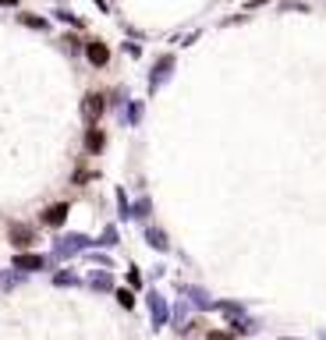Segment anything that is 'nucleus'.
I'll return each instance as SVG.
<instances>
[{
    "instance_id": "nucleus-11",
    "label": "nucleus",
    "mask_w": 326,
    "mask_h": 340,
    "mask_svg": "<svg viewBox=\"0 0 326 340\" xmlns=\"http://www.w3.org/2000/svg\"><path fill=\"white\" fill-rule=\"evenodd\" d=\"M21 25H29V29H46V21H43L39 14H21Z\"/></svg>"
},
{
    "instance_id": "nucleus-2",
    "label": "nucleus",
    "mask_w": 326,
    "mask_h": 340,
    "mask_svg": "<svg viewBox=\"0 0 326 340\" xmlns=\"http://www.w3.org/2000/svg\"><path fill=\"white\" fill-rule=\"evenodd\" d=\"M85 245H89V241L78 238V234H75V238H64V241H57V255H61V259H68L71 252H82Z\"/></svg>"
},
{
    "instance_id": "nucleus-9",
    "label": "nucleus",
    "mask_w": 326,
    "mask_h": 340,
    "mask_svg": "<svg viewBox=\"0 0 326 340\" xmlns=\"http://www.w3.org/2000/svg\"><path fill=\"white\" fill-rule=\"evenodd\" d=\"M14 266L18 270H43V259L39 255H14Z\"/></svg>"
},
{
    "instance_id": "nucleus-3",
    "label": "nucleus",
    "mask_w": 326,
    "mask_h": 340,
    "mask_svg": "<svg viewBox=\"0 0 326 340\" xmlns=\"http://www.w3.org/2000/svg\"><path fill=\"white\" fill-rule=\"evenodd\" d=\"M85 54H89V61H92L96 68H103V64L110 61V50H106L103 43H89V50H85Z\"/></svg>"
},
{
    "instance_id": "nucleus-14",
    "label": "nucleus",
    "mask_w": 326,
    "mask_h": 340,
    "mask_svg": "<svg viewBox=\"0 0 326 340\" xmlns=\"http://www.w3.org/2000/svg\"><path fill=\"white\" fill-rule=\"evenodd\" d=\"M92 283H96V287H103V291L110 287V280H106V273H96V276H92Z\"/></svg>"
},
{
    "instance_id": "nucleus-10",
    "label": "nucleus",
    "mask_w": 326,
    "mask_h": 340,
    "mask_svg": "<svg viewBox=\"0 0 326 340\" xmlns=\"http://www.w3.org/2000/svg\"><path fill=\"white\" fill-rule=\"evenodd\" d=\"M146 238H149V245H153V248H160V252H167V234H163V230H156V227H149V230H146Z\"/></svg>"
},
{
    "instance_id": "nucleus-6",
    "label": "nucleus",
    "mask_w": 326,
    "mask_h": 340,
    "mask_svg": "<svg viewBox=\"0 0 326 340\" xmlns=\"http://www.w3.org/2000/svg\"><path fill=\"white\" fill-rule=\"evenodd\" d=\"M11 241H14L18 248H25V245H32V241H36V234H32V230H25V227H11Z\"/></svg>"
},
{
    "instance_id": "nucleus-1",
    "label": "nucleus",
    "mask_w": 326,
    "mask_h": 340,
    "mask_svg": "<svg viewBox=\"0 0 326 340\" xmlns=\"http://www.w3.org/2000/svg\"><path fill=\"white\" fill-rule=\"evenodd\" d=\"M82 114H85L89 121H96V117L103 114V96H96V92H89V96L82 99Z\"/></svg>"
},
{
    "instance_id": "nucleus-12",
    "label": "nucleus",
    "mask_w": 326,
    "mask_h": 340,
    "mask_svg": "<svg viewBox=\"0 0 326 340\" xmlns=\"http://www.w3.org/2000/svg\"><path fill=\"white\" fill-rule=\"evenodd\" d=\"M117 301H121L124 308H131V305H135V298H131V291H117Z\"/></svg>"
},
{
    "instance_id": "nucleus-16",
    "label": "nucleus",
    "mask_w": 326,
    "mask_h": 340,
    "mask_svg": "<svg viewBox=\"0 0 326 340\" xmlns=\"http://www.w3.org/2000/svg\"><path fill=\"white\" fill-rule=\"evenodd\" d=\"M0 283H4V273H0Z\"/></svg>"
},
{
    "instance_id": "nucleus-7",
    "label": "nucleus",
    "mask_w": 326,
    "mask_h": 340,
    "mask_svg": "<svg viewBox=\"0 0 326 340\" xmlns=\"http://www.w3.org/2000/svg\"><path fill=\"white\" fill-rule=\"evenodd\" d=\"M149 305H153V323H156V326H163V323H167V308H163V298H160V294H149Z\"/></svg>"
},
{
    "instance_id": "nucleus-15",
    "label": "nucleus",
    "mask_w": 326,
    "mask_h": 340,
    "mask_svg": "<svg viewBox=\"0 0 326 340\" xmlns=\"http://www.w3.org/2000/svg\"><path fill=\"white\" fill-rule=\"evenodd\" d=\"M209 340H234L231 333H209Z\"/></svg>"
},
{
    "instance_id": "nucleus-8",
    "label": "nucleus",
    "mask_w": 326,
    "mask_h": 340,
    "mask_svg": "<svg viewBox=\"0 0 326 340\" xmlns=\"http://www.w3.org/2000/svg\"><path fill=\"white\" fill-rule=\"evenodd\" d=\"M103 142H106V135H103L99 128H92V132L85 135V149H89V152H99V149H103Z\"/></svg>"
},
{
    "instance_id": "nucleus-4",
    "label": "nucleus",
    "mask_w": 326,
    "mask_h": 340,
    "mask_svg": "<svg viewBox=\"0 0 326 340\" xmlns=\"http://www.w3.org/2000/svg\"><path fill=\"white\" fill-rule=\"evenodd\" d=\"M43 220H46L50 227H61V223L68 220V205H50V209L43 213Z\"/></svg>"
},
{
    "instance_id": "nucleus-5",
    "label": "nucleus",
    "mask_w": 326,
    "mask_h": 340,
    "mask_svg": "<svg viewBox=\"0 0 326 340\" xmlns=\"http://www.w3.org/2000/svg\"><path fill=\"white\" fill-rule=\"evenodd\" d=\"M170 71H174V57H163L160 64L153 68V89H160V82L167 78V74H170Z\"/></svg>"
},
{
    "instance_id": "nucleus-13",
    "label": "nucleus",
    "mask_w": 326,
    "mask_h": 340,
    "mask_svg": "<svg viewBox=\"0 0 326 340\" xmlns=\"http://www.w3.org/2000/svg\"><path fill=\"white\" fill-rule=\"evenodd\" d=\"M53 283H61V287H71V283H75V276H71V273H57V280H53Z\"/></svg>"
}]
</instances>
